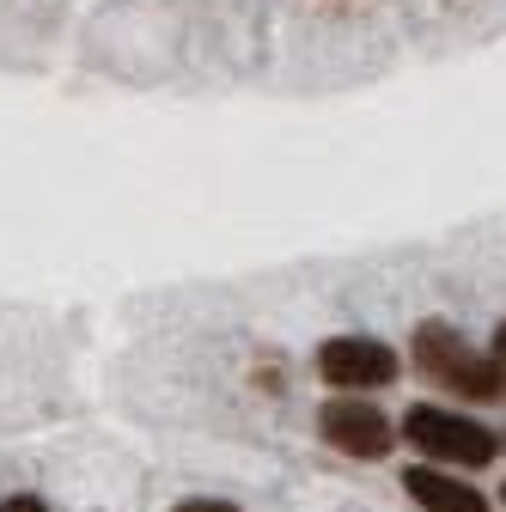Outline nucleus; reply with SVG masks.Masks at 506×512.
Here are the masks:
<instances>
[{"mask_svg": "<svg viewBox=\"0 0 506 512\" xmlns=\"http://www.w3.org/2000/svg\"><path fill=\"white\" fill-rule=\"evenodd\" d=\"M318 427H324V439L336 445L342 458H385L391 452V415H378L372 403H354V397H336V403H324L318 409Z\"/></svg>", "mask_w": 506, "mask_h": 512, "instance_id": "20e7f679", "label": "nucleus"}, {"mask_svg": "<svg viewBox=\"0 0 506 512\" xmlns=\"http://www.w3.org/2000/svg\"><path fill=\"white\" fill-rule=\"evenodd\" d=\"M403 488L427 506V512H488V494L458 482V476H439V470H403Z\"/></svg>", "mask_w": 506, "mask_h": 512, "instance_id": "39448f33", "label": "nucleus"}, {"mask_svg": "<svg viewBox=\"0 0 506 512\" xmlns=\"http://www.w3.org/2000/svg\"><path fill=\"white\" fill-rule=\"evenodd\" d=\"M500 500H506V488H500Z\"/></svg>", "mask_w": 506, "mask_h": 512, "instance_id": "1a4fd4ad", "label": "nucleus"}, {"mask_svg": "<svg viewBox=\"0 0 506 512\" xmlns=\"http://www.w3.org/2000/svg\"><path fill=\"white\" fill-rule=\"evenodd\" d=\"M318 372L336 384V391H378V384L397 378V354L372 336H330L318 348Z\"/></svg>", "mask_w": 506, "mask_h": 512, "instance_id": "7ed1b4c3", "label": "nucleus"}, {"mask_svg": "<svg viewBox=\"0 0 506 512\" xmlns=\"http://www.w3.org/2000/svg\"><path fill=\"white\" fill-rule=\"evenodd\" d=\"M0 512H49V506L31 500V494H13V500H0Z\"/></svg>", "mask_w": 506, "mask_h": 512, "instance_id": "0eeeda50", "label": "nucleus"}, {"mask_svg": "<svg viewBox=\"0 0 506 512\" xmlns=\"http://www.w3.org/2000/svg\"><path fill=\"white\" fill-rule=\"evenodd\" d=\"M403 433H409V445H415L421 458H439V464L476 470V464H494V458H500V439H494L482 421L452 415V409H433V403H415V409L403 415Z\"/></svg>", "mask_w": 506, "mask_h": 512, "instance_id": "f03ea898", "label": "nucleus"}, {"mask_svg": "<svg viewBox=\"0 0 506 512\" xmlns=\"http://www.w3.org/2000/svg\"><path fill=\"white\" fill-rule=\"evenodd\" d=\"M415 366L446 384V391L470 397V403H506V366L482 348H470L452 324H421L415 330Z\"/></svg>", "mask_w": 506, "mask_h": 512, "instance_id": "f257e3e1", "label": "nucleus"}, {"mask_svg": "<svg viewBox=\"0 0 506 512\" xmlns=\"http://www.w3.org/2000/svg\"><path fill=\"white\" fill-rule=\"evenodd\" d=\"M171 512H238L232 500H183V506H171Z\"/></svg>", "mask_w": 506, "mask_h": 512, "instance_id": "423d86ee", "label": "nucleus"}, {"mask_svg": "<svg viewBox=\"0 0 506 512\" xmlns=\"http://www.w3.org/2000/svg\"><path fill=\"white\" fill-rule=\"evenodd\" d=\"M494 360H500V366H506V324H500V330H494Z\"/></svg>", "mask_w": 506, "mask_h": 512, "instance_id": "6e6552de", "label": "nucleus"}]
</instances>
